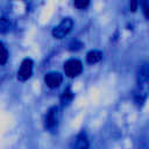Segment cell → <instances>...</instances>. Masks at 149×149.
<instances>
[{
	"label": "cell",
	"mask_w": 149,
	"mask_h": 149,
	"mask_svg": "<svg viewBox=\"0 0 149 149\" xmlns=\"http://www.w3.org/2000/svg\"><path fill=\"white\" fill-rule=\"evenodd\" d=\"M142 8H143V14L147 19H149V3L148 2H143L142 3Z\"/></svg>",
	"instance_id": "obj_12"
},
{
	"label": "cell",
	"mask_w": 149,
	"mask_h": 149,
	"mask_svg": "<svg viewBox=\"0 0 149 149\" xmlns=\"http://www.w3.org/2000/svg\"><path fill=\"white\" fill-rule=\"evenodd\" d=\"M73 98V93L71 92V90H70V87H68L64 92H63V95H62V99L63 100H65V101H69V100H71Z\"/></svg>",
	"instance_id": "obj_11"
},
{
	"label": "cell",
	"mask_w": 149,
	"mask_h": 149,
	"mask_svg": "<svg viewBox=\"0 0 149 149\" xmlns=\"http://www.w3.org/2000/svg\"><path fill=\"white\" fill-rule=\"evenodd\" d=\"M8 61V51L2 42H0V65L6 64Z\"/></svg>",
	"instance_id": "obj_9"
},
{
	"label": "cell",
	"mask_w": 149,
	"mask_h": 149,
	"mask_svg": "<svg viewBox=\"0 0 149 149\" xmlns=\"http://www.w3.org/2000/svg\"><path fill=\"white\" fill-rule=\"evenodd\" d=\"M72 27H73V21L71 17H65L63 19L56 27H54L51 34L55 38H63L65 37L71 30H72Z\"/></svg>",
	"instance_id": "obj_2"
},
{
	"label": "cell",
	"mask_w": 149,
	"mask_h": 149,
	"mask_svg": "<svg viewBox=\"0 0 149 149\" xmlns=\"http://www.w3.org/2000/svg\"><path fill=\"white\" fill-rule=\"evenodd\" d=\"M63 81V76L59 73V72H56V71H51V72H48L45 76H44V83L47 84L48 87L50 88H56L58 87Z\"/></svg>",
	"instance_id": "obj_5"
},
{
	"label": "cell",
	"mask_w": 149,
	"mask_h": 149,
	"mask_svg": "<svg viewBox=\"0 0 149 149\" xmlns=\"http://www.w3.org/2000/svg\"><path fill=\"white\" fill-rule=\"evenodd\" d=\"M72 149H90L88 139H87L85 133H79L76 136V139L73 141Z\"/></svg>",
	"instance_id": "obj_7"
},
{
	"label": "cell",
	"mask_w": 149,
	"mask_h": 149,
	"mask_svg": "<svg viewBox=\"0 0 149 149\" xmlns=\"http://www.w3.org/2000/svg\"><path fill=\"white\" fill-rule=\"evenodd\" d=\"M149 94V61H143L137 70L135 101L137 105H142Z\"/></svg>",
	"instance_id": "obj_1"
},
{
	"label": "cell",
	"mask_w": 149,
	"mask_h": 149,
	"mask_svg": "<svg viewBox=\"0 0 149 149\" xmlns=\"http://www.w3.org/2000/svg\"><path fill=\"white\" fill-rule=\"evenodd\" d=\"M88 0H77V1H74L73 2V5H74V7H77L78 9H84L85 7H87L88 6Z\"/></svg>",
	"instance_id": "obj_10"
},
{
	"label": "cell",
	"mask_w": 149,
	"mask_h": 149,
	"mask_svg": "<svg viewBox=\"0 0 149 149\" xmlns=\"http://www.w3.org/2000/svg\"><path fill=\"white\" fill-rule=\"evenodd\" d=\"M136 7H137V1H132L130 5H129V8L132 12H135L136 10Z\"/></svg>",
	"instance_id": "obj_13"
},
{
	"label": "cell",
	"mask_w": 149,
	"mask_h": 149,
	"mask_svg": "<svg viewBox=\"0 0 149 149\" xmlns=\"http://www.w3.org/2000/svg\"><path fill=\"white\" fill-rule=\"evenodd\" d=\"M102 58V52L99 50H91L86 55V61L90 64H95Z\"/></svg>",
	"instance_id": "obj_8"
},
{
	"label": "cell",
	"mask_w": 149,
	"mask_h": 149,
	"mask_svg": "<svg viewBox=\"0 0 149 149\" xmlns=\"http://www.w3.org/2000/svg\"><path fill=\"white\" fill-rule=\"evenodd\" d=\"M83 71V64L76 58H71L64 63V72L68 77H77Z\"/></svg>",
	"instance_id": "obj_3"
},
{
	"label": "cell",
	"mask_w": 149,
	"mask_h": 149,
	"mask_svg": "<svg viewBox=\"0 0 149 149\" xmlns=\"http://www.w3.org/2000/svg\"><path fill=\"white\" fill-rule=\"evenodd\" d=\"M33 74V61L30 58H24L21 62L20 69L17 71V79L20 81L28 80Z\"/></svg>",
	"instance_id": "obj_4"
},
{
	"label": "cell",
	"mask_w": 149,
	"mask_h": 149,
	"mask_svg": "<svg viewBox=\"0 0 149 149\" xmlns=\"http://www.w3.org/2000/svg\"><path fill=\"white\" fill-rule=\"evenodd\" d=\"M57 114H58V108L55 106V107H51L47 115H45V127L49 128V129H52L56 125H57Z\"/></svg>",
	"instance_id": "obj_6"
}]
</instances>
